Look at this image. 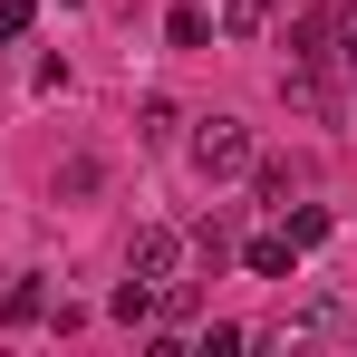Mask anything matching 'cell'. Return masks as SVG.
<instances>
[{
	"instance_id": "6da1fadb",
	"label": "cell",
	"mask_w": 357,
	"mask_h": 357,
	"mask_svg": "<svg viewBox=\"0 0 357 357\" xmlns=\"http://www.w3.org/2000/svg\"><path fill=\"white\" fill-rule=\"evenodd\" d=\"M193 165H203V174H213V183H232V174H251V126H241V116H213V126H203V135H193Z\"/></svg>"
},
{
	"instance_id": "7a4b0ae2",
	"label": "cell",
	"mask_w": 357,
	"mask_h": 357,
	"mask_svg": "<svg viewBox=\"0 0 357 357\" xmlns=\"http://www.w3.org/2000/svg\"><path fill=\"white\" fill-rule=\"evenodd\" d=\"M174 261H183V232H165V222H155V232H135V251H126V280L165 290V280H174Z\"/></svg>"
},
{
	"instance_id": "3957f363",
	"label": "cell",
	"mask_w": 357,
	"mask_h": 357,
	"mask_svg": "<svg viewBox=\"0 0 357 357\" xmlns=\"http://www.w3.org/2000/svg\"><path fill=\"white\" fill-rule=\"evenodd\" d=\"M241 261H251V271H261V280H290V261H299V241H290V232H261V241H251V251H241Z\"/></svg>"
},
{
	"instance_id": "277c9868",
	"label": "cell",
	"mask_w": 357,
	"mask_h": 357,
	"mask_svg": "<svg viewBox=\"0 0 357 357\" xmlns=\"http://www.w3.org/2000/svg\"><path fill=\"white\" fill-rule=\"evenodd\" d=\"M0 319H10V328H29V319H49V290H39V280H10V299H0Z\"/></svg>"
},
{
	"instance_id": "5b68a950",
	"label": "cell",
	"mask_w": 357,
	"mask_h": 357,
	"mask_svg": "<svg viewBox=\"0 0 357 357\" xmlns=\"http://www.w3.org/2000/svg\"><path fill=\"white\" fill-rule=\"evenodd\" d=\"M222 29H232V39H261V29H271V0H222Z\"/></svg>"
},
{
	"instance_id": "8992f818",
	"label": "cell",
	"mask_w": 357,
	"mask_h": 357,
	"mask_svg": "<svg viewBox=\"0 0 357 357\" xmlns=\"http://www.w3.org/2000/svg\"><path fill=\"white\" fill-rule=\"evenodd\" d=\"M280 232H290L299 251H309V241H328V213H319V203H299V213H290V222H280Z\"/></svg>"
},
{
	"instance_id": "52a82bcc",
	"label": "cell",
	"mask_w": 357,
	"mask_h": 357,
	"mask_svg": "<svg viewBox=\"0 0 357 357\" xmlns=\"http://www.w3.org/2000/svg\"><path fill=\"white\" fill-rule=\"evenodd\" d=\"M165 29H174V49H203V39H213V20H203V10H174Z\"/></svg>"
},
{
	"instance_id": "ba28073f",
	"label": "cell",
	"mask_w": 357,
	"mask_h": 357,
	"mask_svg": "<svg viewBox=\"0 0 357 357\" xmlns=\"http://www.w3.org/2000/svg\"><path fill=\"white\" fill-rule=\"evenodd\" d=\"M59 193H97V155H68V165H59Z\"/></svg>"
},
{
	"instance_id": "9c48e42d",
	"label": "cell",
	"mask_w": 357,
	"mask_h": 357,
	"mask_svg": "<svg viewBox=\"0 0 357 357\" xmlns=\"http://www.w3.org/2000/svg\"><path fill=\"white\" fill-rule=\"evenodd\" d=\"M0 39H29V0H0Z\"/></svg>"
},
{
	"instance_id": "30bf717a",
	"label": "cell",
	"mask_w": 357,
	"mask_h": 357,
	"mask_svg": "<svg viewBox=\"0 0 357 357\" xmlns=\"http://www.w3.org/2000/svg\"><path fill=\"white\" fill-rule=\"evenodd\" d=\"M348 68H357V20H348Z\"/></svg>"
}]
</instances>
